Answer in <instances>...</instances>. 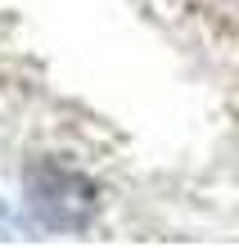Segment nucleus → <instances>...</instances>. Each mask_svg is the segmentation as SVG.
<instances>
[]
</instances>
